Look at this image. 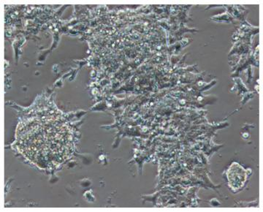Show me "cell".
Listing matches in <instances>:
<instances>
[{
  "mask_svg": "<svg viewBox=\"0 0 263 212\" xmlns=\"http://www.w3.org/2000/svg\"><path fill=\"white\" fill-rule=\"evenodd\" d=\"M16 147L36 166L53 168L71 157L73 139L70 127L60 116H40L19 125Z\"/></svg>",
  "mask_w": 263,
  "mask_h": 212,
  "instance_id": "cell-1",
  "label": "cell"
}]
</instances>
